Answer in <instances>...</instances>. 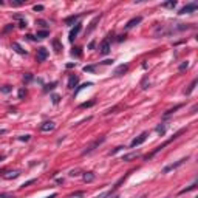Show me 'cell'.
I'll use <instances>...</instances> for the list:
<instances>
[{
	"instance_id": "6da1fadb",
	"label": "cell",
	"mask_w": 198,
	"mask_h": 198,
	"mask_svg": "<svg viewBox=\"0 0 198 198\" xmlns=\"http://www.w3.org/2000/svg\"><path fill=\"white\" fill-rule=\"evenodd\" d=\"M181 133H184V129H181V130H178V132H177V133H175V135L172 136V138H170V139H167L166 142H164V144H161V146H158V147L155 148V150H153V152L150 153V155H147L146 158L148 159V158L155 156V155H156V153H158V152H161V150H163V148H164V147H166V146H169V144H170V142H172V141H175V139H177V138H178V136H180Z\"/></svg>"
},
{
	"instance_id": "7a4b0ae2",
	"label": "cell",
	"mask_w": 198,
	"mask_h": 198,
	"mask_svg": "<svg viewBox=\"0 0 198 198\" xmlns=\"http://www.w3.org/2000/svg\"><path fill=\"white\" fill-rule=\"evenodd\" d=\"M104 141H105V136H101V138H98L96 141H93L91 144H90L88 147H87V148H85L84 152H82V155H88V153H91V152L95 150L96 147H99V146H101V144H102Z\"/></svg>"
},
{
	"instance_id": "3957f363",
	"label": "cell",
	"mask_w": 198,
	"mask_h": 198,
	"mask_svg": "<svg viewBox=\"0 0 198 198\" xmlns=\"http://www.w3.org/2000/svg\"><path fill=\"white\" fill-rule=\"evenodd\" d=\"M147 136H148V133H147V132H142V133H141L139 136H136V138L130 142V147L133 148V147H138V146H141L142 142H144V141L147 139Z\"/></svg>"
},
{
	"instance_id": "277c9868",
	"label": "cell",
	"mask_w": 198,
	"mask_h": 198,
	"mask_svg": "<svg viewBox=\"0 0 198 198\" xmlns=\"http://www.w3.org/2000/svg\"><path fill=\"white\" fill-rule=\"evenodd\" d=\"M197 8H198V3H195V2L187 3L186 6H183L178 11V14H190V13H194V11H197Z\"/></svg>"
},
{
	"instance_id": "5b68a950",
	"label": "cell",
	"mask_w": 198,
	"mask_h": 198,
	"mask_svg": "<svg viewBox=\"0 0 198 198\" xmlns=\"http://www.w3.org/2000/svg\"><path fill=\"white\" fill-rule=\"evenodd\" d=\"M81 30H82V25L79 23V22H78V23H76L74 25V28L73 30H71L70 31V36H68V39H70V42H73L74 39H76V36H78L79 34V33H81Z\"/></svg>"
},
{
	"instance_id": "8992f818",
	"label": "cell",
	"mask_w": 198,
	"mask_h": 198,
	"mask_svg": "<svg viewBox=\"0 0 198 198\" xmlns=\"http://www.w3.org/2000/svg\"><path fill=\"white\" fill-rule=\"evenodd\" d=\"M184 161H187V158H183V159H180V161H177V163L170 164V166H166V167L163 169V173H167V172H170V170H173V169L180 167V166H181V164H183Z\"/></svg>"
},
{
	"instance_id": "52a82bcc",
	"label": "cell",
	"mask_w": 198,
	"mask_h": 198,
	"mask_svg": "<svg viewBox=\"0 0 198 198\" xmlns=\"http://www.w3.org/2000/svg\"><path fill=\"white\" fill-rule=\"evenodd\" d=\"M47 57H48V50L40 47L39 50H37V60H39V62H43V60H47Z\"/></svg>"
},
{
	"instance_id": "ba28073f",
	"label": "cell",
	"mask_w": 198,
	"mask_h": 198,
	"mask_svg": "<svg viewBox=\"0 0 198 198\" xmlns=\"http://www.w3.org/2000/svg\"><path fill=\"white\" fill-rule=\"evenodd\" d=\"M141 20H142V17H141V16H138V17H133V19H130V20L127 22V23H125V28H127V30H132L133 26H136L138 23H141Z\"/></svg>"
},
{
	"instance_id": "9c48e42d",
	"label": "cell",
	"mask_w": 198,
	"mask_h": 198,
	"mask_svg": "<svg viewBox=\"0 0 198 198\" xmlns=\"http://www.w3.org/2000/svg\"><path fill=\"white\" fill-rule=\"evenodd\" d=\"M110 42L108 40H104L102 43H101V47H99V53L102 54V56H105V54H108L110 53Z\"/></svg>"
},
{
	"instance_id": "30bf717a",
	"label": "cell",
	"mask_w": 198,
	"mask_h": 198,
	"mask_svg": "<svg viewBox=\"0 0 198 198\" xmlns=\"http://www.w3.org/2000/svg\"><path fill=\"white\" fill-rule=\"evenodd\" d=\"M54 129H56V124H54L53 121H47V122H43L40 125V130L42 132H53Z\"/></svg>"
},
{
	"instance_id": "8fae6325",
	"label": "cell",
	"mask_w": 198,
	"mask_h": 198,
	"mask_svg": "<svg viewBox=\"0 0 198 198\" xmlns=\"http://www.w3.org/2000/svg\"><path fill=\"white\" fill-rule=\"evenodd\" d=\"M78 82H79V79H78V76H74V74H71L70 78H68V88H74L76 85H78Z\"/></svg>"
},
{
	"instance_id": "7c38bea8",
	"label": "cell",
	"mask_w": 198,
	"mask_h": 198,
	"mask_svg": "<svg viewBox=\"0 0 198 198\" xmlns=\"http://www.w3.org/2000/svg\"><path fill=\"white\" fill-rule=\"evenodd\" d=\"M79 17H81V14H76V16H70V17H67L65 19V23L67 25H71V23H78V20H79Z\"/></svg>"
},
{
	"instance_id": "4fadbf2b",
	"label": "cell",
	"mask_w": 198,
	"mask_h": 198,
	"mask_svg": "<svg viewBox=\"0 0 198 198\" xmlns=\"http://www.w3.org/2000/svg\"><path fill=\"white\" fill-rule=\"evenodd\" d=\"M127 70H129L127 65H119V67H118L116 70H115V76H122Z\"/></svg>"
},
{
	"instance_id": "5bb4252c",
	"label": "cell",
	"mask_w": 198,
	"mask_h": 198,
	"mask_svg": "<svg viewBox=\"0 0 198 198\" xmlns=\"http://www.w3.org/2000/svg\"><path fill=\"white\" fill-rule=\"evenodd\" d=\"M138 156H139V153L132 152V153H127V155L122 156V161H130V159H135V158H138Z\"/></svg>"
},
{
	"instance_id": "9a60e30c",
	"label": "cell",
	"mask_w": 198,
	"mask_h": 198,
	"mask_svg": "<svg viewBox=\"0 0 198 198\" xmlns=\"http://www.w3.org/2000/svg\"><path fill=\"white\" fill-rule=\"evenodd\" d=\"M84 181H85V183H91V181H95V173H93V172L84 173Z\"/></svg>"
},
{
	"instance_id": "2e32d148",
	"label": "cell",
	"mask_w": 198,
	"mask_h": 198,
	"mask_svg": "<svg viewBox=\"0 0 198 198\" xmlns=\"http://www.w3.org/2000/svg\"><path fill=\"white\" fill-rule=\"evenodd\" d=\"M50 36V31L48 30H43V31H37L36 34V39H45V37Z\"/></svg>"
},
{
	"instance_id": "e0dca14e",
	"label": "cell",
	"mask_w": 198,
	"mask_h": 198,
	"mask_svg": "<svg viewBox=\"0 0 198 198\" xmlns=\"http://www.w3.org/2000/svg\"><path fill=\"white\" fill-rule=\"evenodd\" d=\"M91 85H93V82H87V84H82V85H79V87H78V88H76V90H74V96H78L81 90H84V88H87V87H91Z\"/></svg>"
},
{
	"instance_id": "ac0fdd59",
	"label": "cell",
	"mask_w": 198,
	"mask_h": 198,
	"mask_svg": "<svg viewBox=\"0 0 198 198\" xmlns=\"http://www.w3.org/2000/svg\"><path fill=\"white\" fill-rule=\"evenodd\" d=\"M13 48H14V50H16V51H17L19 54H26V50H23V48H22L17 42H14V43H13Z\"/></svg>"
},
{
	"instance_id": "d6986e66",
	"label": "cell",
	"mask_w": 198,
	"mask_h": 198,
	"mask_svg": "<svg viewBox=\"0 0 198 198\" xmlns=\"http://www.w3.org/2000/svg\"><path fill=\"white\" fill-rule=\"evenodd\" d=\"M197 84H198V81H197V79H194V81H192V84L189 85V88H187V90H186V91H184V93H186V95H190V93H192V91H194V90H195V87H197Z\"/></svg>"
},
{
	"instance_id": "ffe728a7",
	"label": "cell",
	"mask_w": 198,
	"mask_h": 198,
	"mask_svg": "<svg viewBox=\"0 0 198 198\" xmlns=\"http://www.w3.org/2000/svg\"><path fill=\"white\" fill-rule=\"evenodd\" d=\"M99 19H101V16H98V17H95V20H93V22H91V23H90V28H88V30H87V33H91L93 30H95V28H96V23H98V22H99Z\"/></svg>"
},
{
	"instance_id": "44dd1931",
	"label": "cell",
	"mask_w": 198,
	"mask_h": 198,
	"mask_svg": "<svg viewBox=\"0 0 198 198\" xmlns=\"http://www.w3.org/2000/svg\"><path fill=\"white\" fill-rule=\"evenodd\" d=\"M161 6H163V8H175V6H177V2H175V0H170V2L163 3Z\"/></svg>"
},
{
	"instance_id": "7402d4cb",
	"label": "cell",
	"mask_w": 198,
	"mask_h": 198,
	"mask_svg": "<svg viewBox=\"0 0 198 198\" xmlns=\"http://www.w3.org/2000/svg\"><path fill=\"white\" fill-rule=\"evenodd\" d=\"M17 177H19V172H8L3 178H6V180H13V178H17Z\"/></svg>"
},
{
	"instance_id": "603a6c76",
	"label": "cell",
	"mask_w": 198,
	"mask_h": 198,
	"mask_svg": "<svg viewBox=\"0 0 198 198\" xmlns=\"http://www.w3.org/2000/svg\"><path fill=\"white\" fill-rule=\"evenodd\" d=\"M155 130L158 132L159 135H164V133H166V125H164V124H159V125H156Z\"/></svg>"
},
{
	"instance_id": "cb8c5ba5",
	"label": "cell",
	"mask_w": 198,
	"mask_h": 198,
	"mask_svg": "<svg viewBox=\"0 0 198 198\" xmlns=\"http://www.w3.org/2000/svg\"><path fill=\"white\" fill-rule=\"evenodd\" d=\"M53 47H54V50H56V53H60V50H62V45L59 43V40H57V39H54V40H53Z\"/></svg>"
},
{
	"instance_id": "d4e9b609",
	"label": "cell",
	"mask_w": 198,
	"mask_h": 198,
	"mask_svg": "<svg viewBox=\"0 0 198 198\" xmlns=\"http://www.w3.org/2000/svg\"><path fill=\"white\" fill-rule=\"evenodd\" d=\"M95 70H96V65H88V67H84V71H87V73H93Z\"/></svg>"
},
{
	"instance_id": "484cf974",
	"label": "cell",
	"mask_w": 198,
	"mask_h": 198,
	"mask_svg": "<svg viewBox=\"0 0 198 198\" xmlns=\"http://www.w3.org/2000/svg\"><path fill=\"white\" fill-rule=\"evenodd\" d=\"M178 108H181V105H177V107H175V108H172V110H167V112L164 113V118H167L169 115H172V113L175 112V110H178Z\"/></svg>"
},
{
	"instance_id": "4316f807",
	"label": "cell",
	"mask_w": 198,
	"mask_h": 198,
	"mask_svg": "<svg viewBox=\"0 0 198 198\" xmlns=\"http://www.w3.org/2000/svg\"><path fill=\"white\" fill-rule=\"evenodd\" d=\"M91 105H95V101H90V102H84V104H81V108H85V107H91Z\"/></svg>"
},
{
	"instance_id": "83f0119b",
	"label": "cell",
	"mask_w": 198,
	"mask_h": 198,
	"mask_svg": "<svg viewBox=\"0 0 198 198\" xmlns=\"http://www.w3.org/2000/svg\"><path fill=\"white\" fill-rule=\"evenodd\" d=\"M71 54H73V56H76V57H79V56H81V48H79V47L74 48L73 51H71Z\"/></svg>"
},
{
	"instance_id": "f1b7e54d",
	"label": "cell",
	"mask_w": 198,
	"mask_h": 198,
	"mask_svg": "<svg viewBox=\"0 0 198 198\" xmlns=\"http://www.w3.org/2000/svg\"><path fill=\"white\" fill-rule=\"evenodd\" d=\"M195 186H197V184L194 183V184L190 186V187H187V189H183V190L180 192V194H186V192H190V190H194V189H195Z\"/></svg>"
},
{
	"instance_id": "f546056e",
	"label": "cell",
	"mask_w": 198,
	"mask_h": 198,
	"mask_svg": "<svg viewBox=\"0 0 198 198\" xmlns=\"http://www.w3.org/2000/svg\"><path fill=\"white\" fill-rule=\"evenodd\" d=\"M0 90H2V93H9V91L13 90V88H11L9 85H3V87H2V88H0Z\"/></svg>"
},
{
	"instance_id": "4dcf8cb0",
	"label": "cell",
	"mask_w": 198,
	"mask_h": 198,
	"mask_svg": "<svg viewBox=\"0 0 198 198\" xmlns=\"http://www.w3.org/2000/svg\"><path fill=\"white\" fill-rule=\"evenodd\" d=\"M56 84H57V82H53V84H50V85H47V87H45V88H43V91H45V93H47L48 90H53V88H54V85H56Z\"/></svg>"
},
{
	"instance_id": "1f68e13d",
	"label": "cell",
	"mask_w": 198,
	"mask_h": 198,
	"mask_svg": "<svg viewBox=\"0 0 198 198\" xmlns=\"http://www.w3.org/2000/svg\"><path fill=\"white\" fill-rule=\"evenodd\" d=\"M122 148H124V147H116V148H113V150H112V152H108V155H110V156H112V155H115V153H118L119 150H122Z\"/></svg>"
},
{
	"instance_id": "d6a6232c",
	"label": "cell",
	"mask_w": 198,
	"mask_h": 198,
	"mask_svg": "<svg viewBox=\"0 0 198 198\" xmlns=\"http://www.w3.org/2000/svg\"><path fill=\"white\" fill-rule=\"evenodd\" d=\"M189 67V62H187V60H186V62H183V64H181L180 65V71H183V70H186V68H187Z\"/></svg>"
},
{
	"instance_id": "836d02e7",
	"label": "cell",
	"mask_w": 198,
	"mask_h": 198,
	"mask_svg": "<svg viewBox=\"0 0 198 198\" xmlns=\"http://www.w3.org/2000/svg\"><path fill=\"white\" fill-rule=\"evenodd\" d=\"M25 96H26V91H25L23 88H20V90H19V99H23Z\"/></svg>"
},
{
	"instance_id": "e575fe53",
	"label": "cell",
	"mask_w": 198,
	"mask_h": 198,
	"mask_svg": "<svg viewBox=\"0 0 198 198\" xmlns=\"http://www.w3.org/2000/svg\"><path fill=\"white\" fill-rule=\"evenodd\" d=\"M51 99H53V104H59V101H60V98H59L57 95H53Z\"/></svg>"
},
{
	"instance_id": "d590c367",
	"label": "cell",
	"mask_w": 198,
	"mask_h": 198,
	"mask_svg": "<svg viewBox=\"0 0 198 198\" xmlns=\"http://www.w3.org/2000/svg\"><path fill=\"white\" fill-rule=\"evenodd\" d=\"M23 81H26V82L33 81V74H30V73H28V74H25V76H23Z\"/></svg>"
},
{
	"instance_id": "8d00e7d4",
	"label": "cell",
	"mask_w": 198,
	"mask_h": 198,
	"mask_svg": "<svg viewBox=\"0 0 198 198\" xmlns=\"http://www.w3.org/2000/svg\"><path fill=\"white\" fill-rule=\"evenodd\" d=\"M34 181H36V180H30V181H26V183L22 184V187H28V186H30V184H33Z\"/></svg>"
},
{
	"instance_id": "74e56055",
	"label": "cell",
	"mask_w": 198,
	"mask_h": 198,
	"mask_svg": "<svg viewBox=\"0 0 198 198\" xmlns=\"http://www.w3.org/2000/svg\"><path fill=\"white\" fill-rule=\"evenodd\" d=\"M19 139L20 141H30V135H23V136H20Z\"/></svg>"
},
{
	"instance_id": "f35d334b",
	"label": "cell",
	"mask_w": 198,
	"mask_h": 198,
	"mask_svg": "<svg viewBox=\"0 0 198 198\" xmlns=\"http://www.w3.org/2000/svg\"><path fill=\"white\" fill-rule=\"evenodd\" d=\"M37 23H39L40 26H43V28H47V22L45 20H37Z\"/></svg>"
},
{
	"instance_id": "ab89813d",
	"label": "cell",
	"mask_w": 198,
	"mask_h": 198,
	"mask_svg": "<svg viewBox=\"0 0 198 198\" xmlns=\"http://www.w3.org/2000/svg\"><path fill=\"white\" fill-rule=\"evenodd\" d=\"M13 26H14L13 23H9L8 26H5V33H8V31H11V30H13Z\"/></svg>"
},
{
	"instance_id": "60d3db41",
	"label": "cell",
	"mask_w": 198,
	"mask_h": 198,
	"mask_svg": "<svg viewBox=\"0 0 198 198\" xmlns=\"http://www.w3.org/2000/svg\"><path fill=\"white\" fill-rule=\"evenodd\" d=\"M0 198H13L11 194H0Z\"/></svg>"
},
{
	"instance_id": "b9f144b4",
	"label": "cell",
	"mask_w": 198,
	"mask_h": 198,
	"mask_svg": "<svg viewBox=\"0 0 198 198\" xmlns=\"http://www.w3.org/2000/svg\"><path fill=\"white\" fill-rule=\"evenodd\" d=\"M34 11H43V6H42V5H36V6H34Z\"/></svg>"
},
{
	"instance_id": "7bdbcfd3",
	"label": "cell",
	"mask_w": 198,
	"mask_h": 198,
	"mask_svg": "<svg viewBox=\"0 0 198 198\" xmlns=\"http://www.w3.org/2000/svg\"><path fill=\"white\" fill-rule=\"evenodd\" d=\"M19 26H22V28H25V26H26V20H22Z\"/></svg>"
},
{
	"instance_id": "ee69618b",
	"label": "cell",
	"mask_w": 198,
	"mask_h": 198,
	"mask_svg": "<svg viewBox=\"0 0 198 198\" xmlns=\"http://www.w3.org/2000/svg\"><path fill=\"white\" fill-rule=\"evenodd\" d=\"M102 64H104V65H110V64H113V60H110V59H108V60H104Z\"/></svg>"
},
{
	"instance_id": "f6af8a7d",
	"label": "cell",
	"mask_w": 198,
	"mask_h": 198,
	"mask_svg": "<svg viewBox=\"0 0 198 198\" xmlns=\"http://www.w3.org/2000/svg\"><path fill=\"white\" fill-rule=\"evenodd\" d=\"M47 198H56V194H53V195H50V197H47Z\"/></svg>"
},
{
	"instance_id": "bcb514c9",
	"label": "cell",
	"mask_w": 198,
	"mask_h": 198,
	"mask_svg": "<svg viewBox=\"0 0 198 198\" xmlns=\"http://www.w3.org/2000/svg\"><path fill=\"white\" fill-rule=\"evenodd\" d=\"M139 198H146V195H142V197H139Z\"/></svg>"
},
{
	"instance_id": "7dc6e473",
	"label": "cell",
	"mask_w": 198,
	"mask_h": 198,
	"mask_svg": "<svg viewBox=\"0 0 198 198\" xmlns=\"http://www.w3.org/2000/svg\"><path fill=\"white\" fill-rule=\"evenodd\" d=\"M0 5H3V2H2V0H0Z\"/></svg>"
},
{
	"instance_id": "c3c4849f",
	"label": "cell",
	"mask_w": 198,
	"mask_h": 198,
	"mask_svg": "<svg viewBox=\"0 0 198 198\" xmlns=\"http://www.w3.org/2000/svg\"><path fill=\"white\" fill-rule=\"evenodd\" d=\"M115 198H118V197H115Z\"/></svg>"
}]
</instances>
